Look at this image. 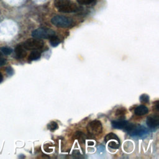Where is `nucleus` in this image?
<instances>
[{
  "label": "nucleus",
  "mask_w": 159,
  "mask_h": 159,
  "mask_svg": "<svg viewBox=\"0 0 159 159\" xmlns=\"http://www.w3.org/2000/svg\"><path fill=\"white\" fill-rule=\"evenodd\" d=\"M54 5L59 12L64 13L75 12L80 10L79 7L71 0H54Z\"/></svg>",
  "instance_id": "nucleus-1"
},
{
  "label": "nucleus",
  "mask_w": 159,
  "mask_h": 159,
  "mask_svg": "<svg viewBox=\"0 0 159 159\" xmlns=\"http://www.w3.org/2000/svg\"><path fill=\"white\" fill-rule=\"evenodd\" d=\"M52 23L58 27H70L73 24V20L66 16H55L51 20Z\"/></svg>",
  "instance_id": "nucleus-2"
},
{
  "label": "nucleus",
  "mask_w": 159,
  "mask_h": 159,
  "mask_svg": "<svg viewBox=\"0 0 159 159\" xmlns=\"http://www.w3.org/2000/svg\"><path fill=\"white\" fill-rule=\"evenodd\" d=\"M129 134L135 138H143L145 137L148 134V129L144 126L133 124L132 127L127 131Z\"/></svg>",
  "instance_id": "nucleus-3"
},
{
  "label": "nucleus",
  "mask_w": 159,
  "mask_h": 159,
  "mask_svg": "<svg viewBox=\"0 0 159 159\" xmlns=\"http://www.w3.org/2000/svg\"><path fill=\"white\" fill-rule=\"evenodd\" d=\"M55 35V32L48 28H39L34 30L32 32V35L34 38L38 39H50L52 36Z\"/></svg>",
  "instance_id": "nucleus-4"
},
{
  "label": "nucleus",
  "mask_w": 159,
  "mask_h": 159,
  "mask_svg": "<svg viewBox=\"0 0 159 159\" xmlns=\"http://www.w3.org/2000/svg\"><path fill=\"white\" fill-rule=\"evenodd\" d=\"M43 42L38 39H29L25 41L22 45L24 48L29 50H35L41 49L43 47Z\"/></svg>",
  "instance_id": "nucleus-5"
},
{
  "label": "nucleus",
  "mask_w": 159,
  "mask_h": 159,
  "mask_svg": "<svg viewBox=\"0 0 159 159\" xmlns=\"http://www.w3.org/2000/svg\"><path fill=\"white\" fill-rule=\"evenodd\" d=\"M87 129L88 133L91 135H98L101 134L102 130L101 122L98 120H94L90 122L88 126Z\"/></svg>",
  "instance_id": "nucleus-6"
},
{
  "label": "nucleus",
  "mask_w": 159,
  "mask_h": 159,
  "mask_svg": "<svg viewBox=\"0 0 159 159\" xmlns=\"http://www.w3.org/2000/svg\"><path fill=\"white\" fill-rule=\"evenodd\" d=\"M147 124L151 129H155L159 125V116L157 114L149 116L147 119Z\"/></svg>",
  "instance_id": "nucleus-7"
},
{
  "label": "nucleus",
  "mask_w": 159,
  "mask_h": 159,
  "mask_svg": "<svg viewBox=\"0 0 159 159\" xmlns=\"http://www.w3.org/2000/svg\"><path fill=\"white\" fill-rule=\"evenodd\" d=\"M129 123L125 120H114L112 122V126L115 129H124L127 127Z\"/></svg>",
  "instance_id": "nucleus-8"
},
{
  "label": "nucleus",
  "mask_w": 159,
  "mask_h": 159,
  "mask_svg": "<svg viewBox=\"0 0 159 159\" xmlns=\"http://www.w3.org/2000/svg\"><path fill=\"white\" fill-rule=\"evenodd\" d=\"M15 53L18 58H23L26 56V52L24 47L21 45H18L15 48Z\"/></svg>",
  "instance_id": "nucleus-9"
},
{
  "label": "nucleus",
  "mask_w": 159,
  "mask_h": 159,
  "mask_svg": "<svg viewBox=\"0 0 159 159\" xmlns=\"http://www.w3.org/2000/svg\"><path fill=\"white\" fill-rule=\"evenodd\" d=\"M134 112L137 116H143L148 112V109L144 105H140L135 109Z\"/></svg>",
  "instance_id": "nucleus-10"
},
{
  "label": "nucleus",
  "mask_w": 159,
  "mask_h": 159,
  "mask_svg": "<svg viewBox=\"0 0 159 159\" xmlns=\"http://www.w3.org/2000/svg\"><path fill=\"white\" fill-rule=\"evenodd\" d=\"M41 57V53L40 51L38 50H33L29 55L28 57L29 61H34V60H37L39 59Z\"/></svg>",
  "instance_id": "nucleus-11"
},
{
  "label": "nucleus",
  "mask_w": 159,
  "mask_h": 159,
  "mask_svg": "<svg viewBox=\"0 0 159 159\" xmlns=\"http://www.w3.org/2000/svg\"><path fill=\"white\" fill-rule=\"evenodd\" d=\"M49 39H50V43L52 47H57L61 42L60 39L55 35L50 37Z\"/></svg>",
  "instance_id": "nucleus-12"
},
{
  "label": "nucleus",
  "mask_w": 159,
  "mask_h": 159,
  "mask_svg": "<svg viewBox=\"0 0 159 159\" xmlns=\"http://www.w3.org/2000/svg\"><path fill=\"white\" fill-rule=\"evenodd\" d=\"M116 140L120 142L119 139L118 138V137L115 134L112 133V132L111 133H109L104 137V141L106 142H107L109 140Z\"/></svg>",
  "instance_id": "nucleus-13"
},
{
  "label": "nucleus",
  "mask_w": 159,
  "mask_h": 159,
  "mask_svg": "<svg viewBox=\"0 0 159 159\" xmlns=\"http://www.w3.org/2000/svg\"><path fill=\"white\" fill-rule=\"evenodd\" d=\"M108 146L113 149H117L120 146V142L116 140H109Z\"/></svg>",
  "instance_id": "nucleus-14"
},
{
  "label": "nucleus",
  "mask_w": 159,
  "mask_h": 159,
  "mask_svg": "<svg viewBox=\"0 0 159 159\" xmlns=\"http://www.w3.org/2000/svg\"><path fill=\"white\" fill-rule=\"evenodd\" d=\"M74 137L75 139L78 140L80 142H84V139H85V135L83 133H82L81 132H76L75 135H74Z\"/></svg>",
  "instance_id": "nucleus-15"
},
{
  "label": "nucleus",
  "mask_w": 159,
  "mask_h": 159,
  "mask_svg": "<svg viewBox=\"0 0 159 159\" xmlns=\"http://www.w3.org/2000/svg\"><path fill=\"white\" fill-rule=\"evenodd\" d=\"M126 114V109L124 107H120L117 109L116 111V116L119 117H124Z\"/></svg>",
  "instance_id": "nucleus-16"
},
{
  "label": "nucleus",
  "mask_w": 159,
  "mask_h": 159,
  "mask_svg": "<svg viewBox=\"0 0 159 159\" xmlns=\"http://www.w3.org/2000/svg\"><path fill=\"white\" fill-rule=\"evenodd\" d=\"M47 129L51 131H54L58 129V124L56 122L52 121L47 125Z\"/></svg>",
  "instance_id": "nucleus-17"
},
{
  "label": "nucleus",
  "mask_w": 159,
  "mask_h": 159,
  "mask_svg": "<svg viewBox=\"0 0 159 159\" xmlns=\"http://www.w3.org/2000/svg\"><path fill=\"white\" fill-rule=\"evenodd\" d=\"M139 99H140V101L141 102H142V103H147V102H149L150 98H149V96L147 94H142L140 96Z\"/></svg>",
  "instance_id": "nucleus-18"
},
{
  "label": "nucleus",
  "mask_w": 159,
  "mask_h": 159,
  "mask_svg": "<svg viewBox=\"0 0 159 159\" xmlns=\"http://www.w3.org/2000/svg\"><path fill=\"white\" fill-rule=\"evenodd\" d=\"M0 49L1 52L6 55H8L12 53V49L9 47H1Z\"/></svg>",
  "instance_id": "nucleus-19"
},
{
  "label": "nucleus",
  "mask_w": 159,
  "mask_h": 159,
  "mask_svg": "<svg viewBox=\"0 0 159 159\" xmlns=\"http://www.w3.org/2000/svg\"><path fill=\"white\" fill-rule=\"evenodd\" d=\"M78 4L81 5H87L91 4L94 0H76Z\"/></svg>",
  "instance_id": "nucleus-20"
},
{
  "label": "nucleus",
  "mask_w": 159,
  "mask_h": 159,
  "mask_svg": "<svg viewBox=\"0 0 159 159\" xmlns=\"http://www.w3.org/2000/svg\"><path fill=\"white\" fill-rule=\"evenodd\" d=\"M6 63V60L2 56V53L0 52V66L4 65Z\"/></svg>",
  "instance_id": "nucleus-21"
},
{
  "label": "nucleus",
  "mask_w": 159,
  "mask_h": 159,
  "mask_svg": "<svg viewBox=\"0 0 159 159\" xmlns=\"http://www.w3.org/2000/svg\"><path fill=\"white\" fill-rule=\"evenodd\" d=\"M105 152V148L102 145H100L98 147V153H104Z\"/></svg>",
  "instance_id": "nucleus-22"
},
{
  "label": "nucleus",
  "mask_w": 159,
  "mask_h": 159,
  "mask_svg": "<svg viewBox=\"0 0 159 159\" xmlns=\"http://www.w3.org/2000/svg\"><path fill=\"white\" fill-rule=\"evenodd\" d=\"M6 71H7V74L9 75H12V74H13V73H14V71H13V69L11 68V67H10V66H9V67H7V68H6Z\"/></svg>",
  "instance_id": "nucleus-23"
},
{
  "label": "nucleus",
  "mask_w": 159,
  "mask_h": 159,
  "mask_svg": "<svg viewBox=\"0 0 159 159\" xmlns=\"http://www.w3.org/2000/svg\"><path fill=\"white\" fill-rule=\"evenodd\" d=\"M3 80V76L2 75V73L0 72V83H1Z\"/></svg>",
  "instance_id": "nucleus-24"
},
{
  "label": "nucleus",
  "mask_w": 159,
  "mask_h": 159,
  "mask_svg": "<svg viewBox=\"0 0 159 159\" xmlns=\"http://www.w3.org/2000/svg\"><path fill=\"white\" fill-rule=\"evenodd\" d=\"M88 145H94V142H92V141H89V142H88Z\"/></svg>",
  "instance_id": "nucleus-25"
}]
</instances>
